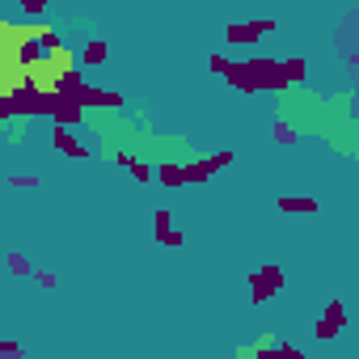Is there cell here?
Returning <instances> with one entry per match:
<instances>
[{"instance_id": "obj_1", "label": "cell", "mask_w": 359, "mask_h": 359, "mask_svg": "<svg viewBox=\"0 0 359 359\" xmlns=\"http://www.w3.org/2000/svg\"><path fill=\"white\" fill-rule=\"evenodd\" d=\"M224 81H229L237 93H283V89H292V85H287V72H283V60H271V55L233 64V68L224 72Z\"/></svg>"}, {"instance_id": "obj_2", "label": "cell", "mask_w": 359, "mask_h": 359, "mask_svg": "<svg viewBox=\"0 0 359 359\" xmlns=\"http://www.w3.org/2000/svg\"><path fill=\"white\" fill-rule=\"evenodd\" d=\"M283 283H287V275H283V266H275V262L250 271V304H271V300L283 292Z\"/></svg>"}, {"instance_id": "obj_3", "label": "cell", "mask_w": 359, "mask_h": 359, "mask_svg": "<svg viewBox=\"0 0 359 359\" xmlns=\"http://www.w3.org/2000/svg\"><path fill=\"white\" fill-rule=\"evenodd\" d=\"M279 30V22L275 18H254V22H229L224 26V43H233V47H254L262 34H275Z\"/></svg>"}, {"instance_id": "obj_4", "label": "cell", "mask_w": 359, "mask_h": 359, "mask_svg": "<svg viewBox=\"0 0 359 359\" xmlns=\"http://www.w3.org/2000/svg\"><path fill=\"white\" fill-rule=\"evenodd\" d=\"M81 110H123V93L114 89H97V85H81L76 93H68Z\"/></svg>"}, {"instance_id": "obj_5", "label": "cell", "mask_w": 359, "mask_h": 359, "mask_svg": "<svg viewBox=\"0 0 359 359\" xmlns=\"http://www.w3.org/2000/svg\"><path fill=\"white\" fill-rule=\"evenodd\" d=\"M346 330V309L338 304V300H330L325 309H321V317L313 321V334L321 338V342H330V338H338Z\"/></svg>"}, {"instance_id": "obj_6", "label": "cell", "mask_w": 359, "mask_h": 359, "mask_svg": "<svg viewBox=\"0 0 359 359\" xmlns=\"http://www.w3.org/2000/svg\"><path fill=\"white\" fill-rule=\"evenodd\" d=\"M254 355H258V359H304L300 346H292V342H283V338H275V334H262V338L254 342Z\"/></svg>"}, {"instance_id": "obj_7", "label": "cell", "mask_w": 359, "mask_h": 359, "mask_svg": "<svg viewBox=\"0 0 359 359\" xmlns=\"http://www.w3.org/2000/svg\"><path fill=\"white\" fill-rule=\"evenodd\" d=\"M51 148H55V152H64V156H76V161H89V156H93V152H89V144H81L68 127H55V131H51Z\"/></svg>"}, {"instance_id": "obj_8", "label": "cell", "mask_w": 359, "mask_h": 359, "mask_svg": "<svg viewBox=\"0 0 359 359\" xmlns=\"http://www.w3.org/2000/svg\"><path fill=\"white\" fill-rule=\"evenodd\" d=\"M275 208H279L283 216H317V212H321V203H317L313 195H279Z\"/></svg>"}, {"instance_id": "obj_9", "label": "cell", "mask_w": 359, "mask_h": 359, "mask_svg": "<svg viewBox=\"0 0 359 359\" xmlns=\"http://www.w3.org/2000/svg\"><path fill=\"white\" fill-rule=\"evenodd\" d=\"M51 123H55V127H68V131H72V127H81V123H85V110H81V106H76L72 97H64V93H60V102H55V114H51Z\"/></svg>"}, {"instance_id": "obj_10", "label": "cell", "mask_w": 359, "mask_h": 359, "mask_svg": "<svg viewBox=\"0 0 359 359\" xmlns=\"http://www.w3.org/2000/svg\"><path fill=\"white\" fill-rule=\"evenodd\" d=\"M156 182H161L165 191L187 187V165H177V161H165V165H156Z\"/></svg>"}, {"instance_id": "obj_11", "label": "cell", "mask_w": 359, "mask_h": 359, "mask_svg": "<svg viewBox=\"0 0 359 359\" xmlns=\"http://www.w3.org/2000/svg\"><path fill=\"white\" fill-rule=\"evenodd\" d=\"M106 60H110L106 39H89V43L81 47V55H76V64H81V68H97V64H106Z\"/></svg>"}, {"instance_id": "obj_12", "label": "cell", "mask_w": 359, "mask_h": 359, "mask_svg": "<svg viewBox=\"0 0 359 359\" xmlns=\"http://www.w3.org/2000/svg\"><path fill=\"white\" fill-rule=\"evenodd\" d=\"M169 233H173L169 208H156V212H152V237H156V245H169Z\"/></svg>"}, {"instance_id": "obj_13", "label": "cell", "mask_w": 359, "mask_h": 359, "mask_svg": "<svg viewBox=\"0 0 359 359\" xmlns=\"http://www.w3.org/2000/svg\"><path fill=\"white\" fill-rule=\"evenodd\" d=\"M5 266H9V275H18V279L34 275V262H30L26 254H18V250H9V254H5Z\"/></svg>"}, {"instance_id": "obj_14", "label": "cell", "mask_w": 359, "mask_h": 359, "mask_svg": "<svg viewBox=\"0 0 359 359\" xmlns=\"http://www.w3.org/2000/svg\"><path fill=\"white\" fill-rule=\"evenodd\" d=\"M283 72H287V85H304V81H309V64H304L300 55L283 60Z\"/></svg>"}, {"instance_id": "obj_15", "label": "cell", "mask_w": 359, "mask_h": 359, "mask_svg": "<svg viewBox=\"0 0 359 359\" xmlns=\"http://www.w3.org/2000/svg\"><path fill=\"white\" fill-rule=\"evenodd\" d=\"M271 135H275V144H279V148H292V144L300 140V135H296V127H292V123H283V118H275V123H271Z\"/></svg>"}, {"instance_id": "obj_16", "label": "cell", "mask_w": 359, "mask_h": 359, "mask_svg": "<svg viewBox=\"0 0 359 359\" xmlns=\"http://www.w3.org/2000/svg\"><path fill=\"white\" fill-rule=\"evenodd\" d=\"M5 187H9V191H34V187H39V173H9Z\"/></svg>"}, {"instance_id": "obj_17", "label": "cell", "mask_w": 359, "mask_h": 359, "mask_svg": "<svg viewBox=\"0 0 359 359\" xmlns=\"http://www.w3.org/2000/svg\"><path fill=\"white\" fill-rule=\"evenodd\" d=\"M18 9H22V18H30V22H34V18H47V0H22Z\"/></svg>"}, {"instance_id": "obj_18", "label": "cell", "mask_w": 359, "mask_h": 359, "mask_svg": "<svg viewBox=\"0 0 359 359\" xmlns=\"http://www.w3.org/2000/svg\"><path fill=\"white\" fill-rule=\"evenodd\" d=\"M229 68H233V60H224L220 51H216V55H208V72H212V76H220V81H224V72H229Z\"/></svg>"}, {"instance_id": "obj_19", "label": "cell", "mask_w": 359, "mask_h": 359, "mask_svg": "<svg viewBox=\"0 0 359 359\" xmlns=\"http://www.w3.org/2000/svg\"><path fill=\"white\" fill-rule=\"evenodd\" d=\"M0 359H22V342L18 338H0Z\"/></svg>"}, {"instance_id": "obj_20", "label": "cell", "mask_w": 359, "mask_h": 359, "mask_svg": "<svg viewBox=\"0 0 359 359\" xmlns=\"http://www.w3.org/2000/svg\"><path fill=\"white\" fill-rule=\"evenodd\" d=\"M34 283L47 287V292H55V287H60V275H51V271H34Z\"/></svg>"}, {"instance_id": "obj_21", "label": "cell", "mask_w": 359, "mask_h": 359, "mask_svg": "<svg viewBox=\"0 0 359 359\" xmlns=\"http://www.w3.org/2000/svg\"><path fill=\"white\" fill-rule=\"evenodd\" d=\"M114 161H118V165H123V169H127V173H131V169H135V161H140V156H131V152H127V148H118V152H114Z\"/></svg>"}, {"instance_id": "obj_22", "label": "cell", "mask_w": 359, "mask_h": 359, "mask_svg": "<svg viewBox=\"0 0 359 359\" xmlns=\"http://www.w3.org/2000/svg\"><path fill=\"white\" fill-rule=\"evenodd\" d=\"M233 359H258V355H254V351H237Z\"/></svg>"}]
</instances>
